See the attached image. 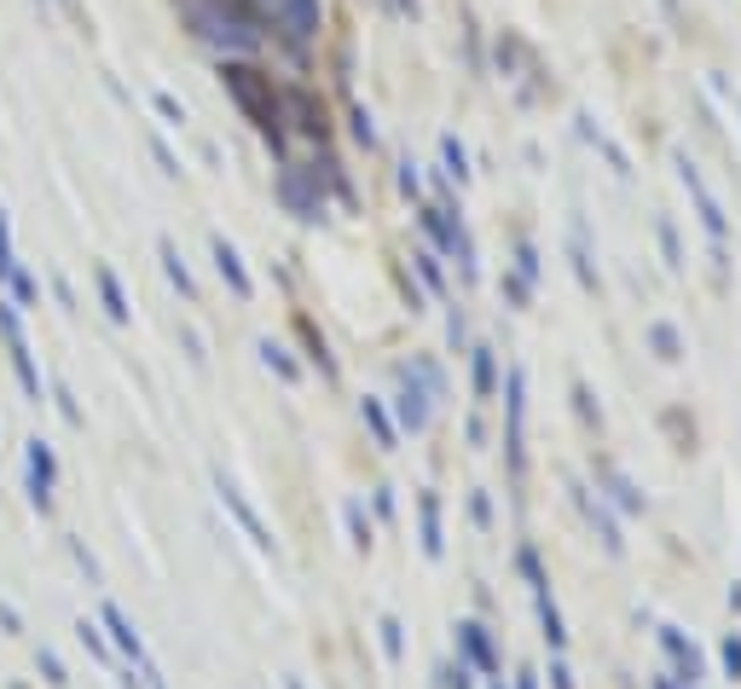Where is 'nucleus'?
Returning <instances> with one entry per match:
<instances>
[{
	"mask_svg": "<svg viewBox=\"0 0 741 689\" xmlns=\"http://www.w3.org/2000/svg\"><path fill=\"white\" fill-rule=\"evenodd\" d=\"M377 637H382V655H389V660H405V631H400L394 615H382V620H377Z\"/></svg>",
	"mask_w": 741,
	"mask_h": 689,
	"instance_id": "ddd939ff",
	"label": "nucleus"
},
{
	"mask_svg": "<svg viewBox=\"0 0 741 689\" xmlns=\"http://www.w3.org/2000/svg\"><path fill=\"white\" fill-rule=\"evenodd\" d=\"M7 272H12V244L0 238V290H7Z\"/></svg>",
	"mask_w": 741,
	"mask_h": 689,
	"instance_id": "a878e982",
	"label": "nucleus"
},
{
	"mask_svg": "<svg viewBox=\"0 0 741 689\" xmlns=\"http://www.w3.org/2000/svg\"><path fill=\"white\" fill-rule=\"evenodd\" d=\"M660 644H667V649H672V660H678V678H683L689 689H696V683L707 678V660H701V649H696V644H689V637H683V631H672V626H667V631H660Z\"/></svg>",
	"mask_w": 741,
	"mask_h": 689,
	"instance_id": "20e7f679",
	"label": "nucleus"
},
{
	"mask_svg": "<svg viewBox=\"0 0 741 689\" xmlns=\"http://www.w3.org/2000/svg\"><path fill=\"white\" fill-rule=\"evenodd\" d=\"M163 267H168V278L181 285V296H192V272H186V261L174 255V244H163Z\"/></svg>",
	"mask_w": 741,
	"mask_h": 689,
	"instance_id": "aec40b11",
	"label": "nucleus"
},
{
	"mask_svg": "<svg viewBox=\"0 0 741 689\" xmlns=\"http://www.w3.org/2000/svg\"><path fill=\"white\" fill-rule=\"evenodd\" d=\"M0 631H7V637L23 631V620H18V608H12V603H0Z\"/></svg>",
	"mask_w": 741,
	"mask_h": 689,
	"instance_id": "b1692460",
	"label": "nucleus"
},
{
	"mask_svg": "<svg viewBox=\"0 0 741 689\" xmlns=\"http://www.w3.org/2000/svg\"><path fill=\"white\" fill-rule=\"evenodd\" d=\"M215 267H220V278H226V285H233V290H238V301H249V296H255V285H249V272H244V261H238V255H233V244H220V238H215Z\"/></svg>",
	"mask_w": 741,
	"mask_h": 689,
	"instance_id": "1a4fd4ad",
	"label": "nucleus"
},
{
	"mask_svg": "<svg viewBox=\"0 0 741 689\" xmlns=\"http://www.w3.org/2000/svg\"><path fill=\"white\" fill-rule=\"evenodd\" d=\"M360 418H366V429H371V441H377V452H394V423H389V412H382V400H366L360 405Z\"/></svg>",
	"mask_w": 741,
	"mask_h": 689,
	"instance_id": "9b49d317",
	"label": "nucleus"
},
{
	"mask_svg": "<svg viewBox=\"0 0 741 689\" xmlns=\"http://www.w3.org/2000/svg\"><path fill=\"white\" fill-rule=\"evenodd\" d=\"M550 678H556V689H574V678H568V667H562V660L550 667Z\"/></svg>",
	"mask_w": 741,
	"mask_h": 689,
	"instance_id": "bb28decb",
	"label": "nucleus"
},
{
	"mask_svg": "<svg viewBox=\"0 0 741 689\" xmlns=\"http://www.w3.org/2000/svg\"><path fill=\"white\" fill-rule=\"evenodd\" d=\"M99 626H105L111 649H116V655L127 660V667H145V660H151V655H145V637L134 631V620H127V615H122L116 603H99Z\"/></svg>",
	"mask_w": 741,
	"mask_h": 689,
	"instance_id": "7ed1b4c3",
	"label": "nucleus"
},
{
	"mask_svg": "<svg viewBox=\"0 0 741 689\" xmlns=\"http://www.w3.org/2000/svg\"><path fill=\"white\" fill-rule=\"evenodd\" d=\"M457 655H464L475 672H498V660H493V644H487V631H481L475 620H464V626H457Z\"/></svg>",
	"mask_w": 741,
	"mask_h": 689,
	"instance_id": "423d86ee",
	"label": "nucleus"
},
{
	"mask_svg": "<svg viewBox=\"0 0 741 689\" xmlns=\"http://www.w3.org/2000/svg\"><path fill=\"white\" fill-rule=\"evenodd\" d=\"M493 689H498V683H493Z\"/></svg>",
	"mask_w": 741,
	"mask_h": 689,
	"instance_id": "c756f323",
	"label": "nucleus"
},
{
	"mask_svg": "<svg viewBox=\"0 0 741 689\" xmlns=\"http://www.w3.org/2000/svg\"><path fill=\"white\" fill-rule=\"evenodd\" d=\"M12 689H30V683H12Z\"/></svg>",
	"mask_w": 741,
	"mask_h": 689,
	"instance_id": "c85d7f7f",
	"label": "nucleus"
},
{
	"mask_svg": "<svg viewBox=\"0 0 741 689\" xmlns=\"http://www.w3.org/2000/svg\"><path fill=\"white\" fill-rule=\"evenodd\" d=\"M7 290H12V301H18V308H30V301H35V278L12 261V272H7Z\"/></svg>",
	"mask_w": 741,
	"mask_h": 689,
	"instance_id": "a211bd4d",
	"label": "nucleus"
},
{
	"mask_svg": "<svg viewBox=\"0 0 741 689\" xmlns=\"http://www.w3.org/2000/svg\"><path fill=\"white\" fill-rule=\"evenodd\" d=\"M35 672H41L47 689H64V683H70V678H64V660H59L53 649H35Z\"/></svg>",
	"mask_w": 741,
	"mask_h": 689,
	"instance_id": "dca6fc26",
	"label": "nucleus"
},
{
	"mask_svg": "<svg viewBox=\"0 0 741 689\" xmlns=\"http://www.w3.org/2000/svg\"><path fill=\"white\" fill-rule=\"evenodd\" d=\"M93 285H99V301H105V313H111L116 325H127V296H122V285H116V272H111V267H99V272H93Z\"/></svg>",
	"mask_w": 741,
	"mask_h": 689,
	"instance_id": "f8f14e48",
	"label": "nucleus"
},
{
	"mask_svg": "<svg viewBox=\"0 0 741 689\" xmlns=\"http://www.w3.org/2000/svg\"><path fill=\"white\" fill-rule=\"evenodd\" d=\"M261 366H267V371H278V377H285V382H301L296 360H290V353H285V348H278V342H261Z\"/></svg>",
	"mask_w": 741,
	"mask_h": 689,
	"instance_id": "4468645a",
	"label": "nucleus"
},
{
	"mask_svg": "<svg viewBox=\"0 0 741 689\" xmlns=\"http://www.w3.org/2000/svg\"><path fill=\"white\" fill-rule=\"evenodd\" d=\"M75 644H82L93 660H105V667H111V660H116V649H111V637H105V626H99V620H75Z\"/></svg>",
	"mask_w": 741,
	"mask_h": 689,
	"instance_id": "9d476101",
	"label": "nucleus"
},
{
	"mask_svg": "<svg viewBox=\"0 0 741 689\" xmlns=\"http://www.w3.org/2000/svg\"><path fill=\"white\" fill-rule=\"evenodd\" d=\"M394 418H400V429H412V435H423V429H429V394L418 389L412 377H405V389L394 394Z\"/></svg>",
	"mask_w": 741,
	"mask_h": 689,
	"instance_id": "39448f33",
	"label": "nucleus"
},
{
	"mask_svg": "<svg viewBox=\"0 0 741 689\" xmlns=\"http://www.w3.org/2000/svg\"><path fill=\"white\" fill-rule=\"evenodd\" d=\"M348 533H353V551H371V522L360 504H348Z\"/></svg>",
	"mask_w": 741,
	"mask_h": 689,
	"instance_id": "6ab92c4d",
	"label": "nucleus"
},
{
	"mask_svg": "<svg viewBox=\"0 0 741 689\" xmlns=\"http://www.w3.org/2000/svg\"><path fill=\"white\" fill-rule=\"evenodd\" d=\"M516 689H539V678H533V672H522V678H516Z\"/></svg>",
	"mask_w": 741,
	"mask_h": 689,
	"instance_id": "cd10ccee",
	"label": "nucleus"
},
{
	"mask_svg": "<svg viewBox=\"0 0 741 689\" xmlns=\"http://www.w3.org/2000/svg\"><path fill=\"white\" fill-rule=\"evenodd\" d=\"M377 516H382V522L394 516V487H377Z\"/></svg>",
	"mask_w": 741,
	"mask_h": 689,
	"instance_id": "393cba45",
	"label": "nucleus"
},
{
	"mask_svg": "<svg viewBox=\"0 0 741 689\" xmlns=\"http://www.w3.org/2000/svg\"><path fill=\"white\" fill-rule=\"evenodd\" d=\"M215 493H220V504L226 510H233V516H238V527L249 533V539H255V551H267V556H278V539H272V533H267V522L261 516H255V504L238 493V481H226V475H215Z\"/></svg>",
	"mask_w": 741,
	"mask_h": 689,
	"instance_id": "f03ea898",
	"label": "nucleus"
},
{
	"mask_svg": "<svg viewBox=\"0 0 741 689\" xmlns=\"http://www.w3.org/2000/svg\"><path fill=\"white\" fill-rule=\"evenodd\" d=\"M724 667H730V678H741V637L735 631L724 637Z\"/></svg>",
	"mask_w": 741,
	"mask_h": 689,
	"instance_id": "5701e85b",
	"label": "nucleus"
},
{
	"mask_svg": "<svg viewBox=\"0 0 741 689\" xmlns=\"http://www.w3.org/2000/svg\"><path fill=\"white\" fill-rule=\"evenodd\" d=\"M418 516H423V556H429V563H441V551H446V539H441V498L423 493Z\"/></svg>",
	"mask_w": 741,
	"mask_h": 689,
	"instance_id": "0eeeda50",
	"label": "nucleus"
},
{
	"mask_svg": "<svg viewBox=\"0 0 741 689\" xmlns=\"http://www.w3.org/2000/svg\"><path fill=\"white\" fill-rule=\"evenodd\" d=\"M23 470H30V504L41 516H53V493H59V452L47 435L23 441Z\"/></svg>",
	"mask_w": 741,
	"mask_h": 689,
	"instance_id": "f257e3e1",
	"label": "nucleus"
},
{
	"mask_svg": "<svg viewBox=\"0 0 741 689\" xmlns=\"http://www.w3.org/2000/svg\"><path fill=\"white\" fill-rule=\"evenodd\" d=\"M70 556H75V568H82V574H88V585H99V563H93V556H88V545H75V539H70Z\"/></svg>",
	"mask_w": 741,
	"mask_h": 689,
	"instance_id": "4be33fe9",
	"label": "nucleus"
},
{
	"mask_svg": "<svg viewBox=\"0 0 741 689\" xmlns=\"http://www.w3.org/2000/svg\"><path fill=\"white\" fill-rule=\"evenodd\" d=\"M585 510H591V522H597V533H603V545H608V551H615V556H620V551H626V539H620V527H615V522H608V510H603L597 498H585Z\"/></svg>",
	"mask_w": 741,
	"mask_h": 689,
	"instance_id": "2eb2a0df",
	"label": "nucleus"
},
{
	"mask_svg": "<svg viewBox=\"0 0 741 689\" xmlns=\"http://www.w3.org/2000/svg\"><path fill=\"white\" fill-rule=\"evenodd\" d=\"M493 377H498L493 348H481V353H475V400H493Z\"/></svg>",
	"mask_w": 741,
	"mask_h": 689,
	"instance_id": "f3484780",
	"label": "nucleus"
},
{
	"mask_svg": "<svg viewBox=\"0 0 741 689\" xmlns=\"http://www.w3.org/2000/svg\"><path fill=\"white\" fill-rule=\"evenodd\" d=\"M522 418H527V405H522V371H510V470L522 475Z\"/></svg>",
	"mask_w": 741,
	"mask_h": 689,
	"instance_id": "6e6552de",
	"label": "nucleus"
},
{
	"mask_svg": "<svg viewBox=\"0 0 741 689\" xmlns=\"http://www.w3.org/2000/svg\"><path fill=\"white\" fill-rule=\"evenodd\" d=\"M53 400H59V412H64V423H82V405L70 400V389L64 382H53Z\"/></svg>",
	"mask_w": 741,
	"mask_h": 689,
	"instance_id": "412c9836",
	"label": "nucleus"
}]
</instances>
